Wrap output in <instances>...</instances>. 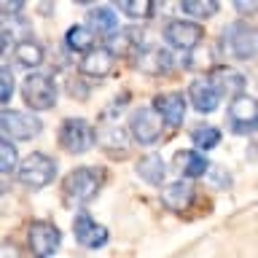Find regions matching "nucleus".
I'll use <instances>...</instances> for the list:
<instances>
[{"mask_svg":"<svg viewBox=\"0 0 258 258\" xmlns=\"http://www.w3.org/2000/svg\"><path fill=\"white\" fill-rule=\"evenodd\" d=\"M102 169L97 167H76L62 177V194L64 199L73 205H86V202L97 199V194L102 188Z\"/></svg>","mask_w":258,"mask_h":258,"instance_id":"obj_1","label":"nucleus"},{"mask_svg":"<svg viewBox=\"0 0 258 258\" xmlns=\"http://www.w3.org/2000/svg\"><path fill=\"white\" fill-rule=\"evenodd\" d=\"M221 48L226 56L234 59H253L258 56V24L250 22H231L221 32Z\"/></svg>","mask_w":258,"mask_h":258,"instance_id":"obj_2","label":"nucleus"},{"mask_svg":"<svg viewBox=\"0 0 258 258\" xmlns=\"http://www.w3.org/2000/svg\"><path fill=\"white\" fill-rule=\"evenodd\" d=\"M54 177H56V161L40 151H32L30 156H24L19 169H16V180L32 191L46 188L48 183H54Z\"/></svg>","mask_w":258,"mask_h":258,"instance_id":"obj_3","label":"nucleus"},{"mask_svg":"<svg viewBox=\"0 0 258 258\" xmlns=\"http://www.w3.org/2000/svg\"><path fill=\"white\" fill-rule=\"evenodd\" d=\"M56 81L48 73H27L22 81V100L30 105L32 110H51L56 102Z\"/></svg>","mask_w":258,"mask_h":258,"instance_id":"obj_4","label":"nucleus"},{"mask_svg":"<svg viewBox=\"0 0 258 258\" xmlns=\"http://www.w3.org/2000/svg\"><path fill=\"white\" fill-rule=\"evenodd\" d=\"M56 137H59L62 148L68 153H73V156L92 151L94 143H97V132H94V126L89 124L86 118H64Z\"/></svg>","mask_w":258,"mask_h":258,"instance_id":"obj_5","label":"nucleus"},{"mask_svg":"<svg viewBox=\"0 0 258 258\" xmlns=\"http://www.w3.org/2000/svg\"><path fill=\"white\" fill-rule=\"evenodd\" d=\"M226 121H229L231 135H253L258 132V100L255 97L242 94L237 100H231L229 110H226Z\"/></svg>","mask_w":258,"mask_h":258,"instance_id":"obj_6","label":"nucleus"},{"mask_svg":"<svg viewBox=\"0 0 258 258\" xmlns=\"http://www.w3.org/2000/svg\"><path fill=\"white\" fill-rule=\"evenodd\" d=\"M62 245V231L51 221H32L27 231V247L35 258H51Z\"/></svg>","mask_w":258,"mask_h":258,"instance_id":"obj_7","label":"nucleus"},{"mask_svg":"<svg viewBox=\"0 0 258 258\" xmlns=\"http://www.w3.org/2000/svg\"><path fill=\"white\" fill-rule=\"evenodd\" d=\"M43 132V121L27 110H3V135L11 143L32 140Z\"/></svg>","mask_w":258,"mask_h":258,"instance_id":"obj_8","label":"nucleus"},{"mask_svg":"<svg viewBox=\"0 0 258 258\" xmlns=\"http://www.w3.org/2000/svg\"><path fill=\"white\" fill-rule=\"evenodd\" d=\"M205 40V27L191 19H172L164 27V43L177 51H194Z\"/></svg>","mask_w":258,"mask_h":258,"instance_id":"obj_9","label":"nucleus"},{"mask_svg":"<svg viewBox=\"0 0 258 258\" xmlns=\"http://www.w3.org/2000/svg\"><path fill=\"white\" fill-rule=\"evenodd\" d=\"M161 129H164V121L153 108H137L129 116V135L140 145H153L161 137Z\"/></svg>","mask_w":258,"mask_h":258,"instance_id":"obj_10","label":"nucleus"},{"mask_svg":"<svg viewBox=\"0 0 258 258\" xmlns=\"http://www.w3.org/2000/svg\"><path fill=\"white\" fill-rule=\"evenodd\" d=\"M105 46L110 48L113 56H132V59H140V56L148 51L145 30H140V27H124V30H118L110 40H105Z\"/></svg>","mask_w":258,"mask_h":258,"instance_id":"obj_11","label":"nucleus"},{"mask_svg":"<svg viewBox=\"0 0 258 258\" xmlns=\"http://www.w3.org/2000/svg\"><path fill=\"white\" fill-rule=\"evenodd\" d=\"M73 234H76V242L84 245L89 250H100L105 242H108V229L102 223H97L86 210H81L73 218Z\"/></svg>","mask_w":258,"mask_h":258,"instance_id":"obj_12","label":"nucleus"},{"mask_svg":"<svg viewBox=\"0 0 258 258\" xmlns=\"http://www.w3.org/2000/svg\"><path fill=\"white\" fill-rule=\"evenodd\" d=\"M185 94L180 92H161L153 97V110L159 113V118L167 126H180L185 118Z\"/></svg>","mask_w":258,"mask_h":258,"instance_id":"obj_13","label":"nucleus"},{"mask_svg":"<svg viewBox=\"0 0 258 258\" xmlns=\"http://www.w3.org/2000/svg\"><path fill=\"white\" fill-rule=\"evenodd\" d=\"M210 81H213V86L218 89V92L231 97V100L242 97L245 84H247L245 76H242L239 70H234L231 64H215V68H210Z\"/></svg>","mask_w":258,"mask_h":258,"instance_id":"obj_14","label":"nucleus"},{"mask_svg":"<svg viewBox=\"0 0 258 258\" xmlns=\"http://www.w3.org/2000/svg\"><path fill=\"white\" fill-rule=\"evenodd\" d=\"M221 97L223 94L213 86V81H210V78H194L188 84V102L194 105V110H199V113L218 110Z\"/></svg>","mask_w":258,"mask_h":258,"instance_id":"obj_15","label":"nucleus"},{"mask_svg":"<svg viewBox=\"0 0 258 258\" xmlns=\"http://www.w3.org/2000/svg\"><path fill=\"white\" fill-rule=\"evenodd\" d=\"M194 197H197V191H194V185L188 180H175L161 188V202L172 213H185L194 205Z\"/></svg>","mask_w":258,"mask_h":258,"instance_id":"obj_16","label":"nucleus"},{"mask_svg":"<svg viewBox=\"0 0 258 258\" xmlns=\"http://www.w3.org/2000/svg\"><path fill=\"white\" fill-rule=\"evenodd\" d=\"M113 62H116V56L110 54V48L100 46V48H94V51H89L86 56H81L78 70H81V76H86V78H102L110 73Z\"/></svg>","mask_w":258,"mask_h":258,"instance_id":"obj_17","label":"nucleus"},{"mask_svg":"<svg viewBox=\"0 0 258 258\" xmlns=\"http://www.w3.org/2000/svg\"><path fill=\"white\" fill-rule=\"evenodd\" d=\"M172 167L183 175V180H194V177L207 175L213 164H210L199 151H177L175 159H172Z\"/></svg>","mask_w":258,"mask_h":258,"instance_id":"obj_18","label":"nucleus"},{"mask_svg":"<svg viewBox=\"0 0 258 258\" xmlns=\"http://www.w3.org/2000/svg\"><path fill=\"white\" fill-rule=\"evenodd\" d=\"M86 27L92 30L97 38L110 40L118 32V16L110 6H94L92 11H89V24Z\"/></svg>","mask_w":258,"mask_h":258,"instance_id":"obj_19","label":"nucleus"},{"mask_svg":"<svg viewBox=\"0 0 258 258\" xmlns=\"http://www.w3.org/2000/svg\"><path fill=\"white\" fill-rule=\"evenodd\" d=\"M137 68L145 73H153V76H164V73L175 70V56L164 46H148V51L140 56Z\"/></svg>","mask_w":258,"mask_h":258,"instance_id":"obj_20","label":"nucleus"},{"mask_svg":"<svg viewBox=\"0 0 258 258\" xmlns=\"http://www.w3.org/2000/svg\"><path fill=\"white\" fill-rule=\"evenodd\" d=\"M14 59L19 68H27L32 73V68H38V64H43L46 59V51H43V46L38 43V40H32V38H19L16 40V46H14Z\"/></svg>","mask_w":258,"mask_h":258,"instance_id":"obj_21","label":"nucleus"},{"mask_svg":"<svg viewBox=\"0 0 258 258\" xmlns=\"http://www.w3.org/2000/svg\"><path fill=\"white\" fill-rule=\"evenodd\" d=\"M137 175L143 177L145 183L151 185H161L164 188V177H167V161L159 156V153H145V156L137 159Z\"/></svg>","mask_w":258,"mask_h":258,"instance_id":"obj_22","label":"nucleus"},{"mask_svg":"<svg viewBox=\"0 0 258 258\" xmlns=\"http://www.w3.org/2000/svg\"><path fill=\"white\" fill-rule=\"evenodd\" d=\"M100 145L105 153L110 156H126V148H129V132L118 124H108L100 132Z\"/></svg>","mask_w":258,"mask_h":258,"instance_id":"obj_23","label":"nucleus"},{"mask_svg":"<svg viewBox=\"0 0 258 258\" xmlns=\"http://www.w3.org/2000/svg\"><path fill=\"white\" fill-rule=\"evenodd\" d=\"M94 32L86 27V24H73V27L64 32V48L73 54H89V51H94Z\"/></svg>","mask_w":258,"mask_h":258,"instance_id":"obj_24","label":"nucleus"},{"mask_svg":"<svg viewBox=\"0 0 258 258\" xmlns=\"http://www.w3.org/2000/svg\"><path fill=\"white\" fill-rule=\"evenodd\" d=\"M191 143L197 145V151H213L221 145V129L210 126V124H199L191 129Z\"/></svg>","mask_w":258,"mask_h":258,"instance_id":"obj_25","label":"nucleus"},{"mask_svg":"<svg viewBox=\"0 0 258 258\" xmlns=\"http://www.w3.org/2000/svg\"><path fill=\"white\" fill-rule=\"evenodd\" d=\"M180 11L185 16H197V19H210L221 11V3L218 0H183Z\"/></svg>","mask_w":258,"mask_h":258,"instance_id":"obj_26","label":"nucleus"},{"mask_svg":"<svg viewBox=\"0 0 258 258\" xmlns=\"http://www.w3.org/2000/svg\"><path fill=\"white\" fill-rule=\"evenodd\" d=\"M118 8L126 16H132V19H151L156 14L159 3H151V0H124V3H118Z\"/></svg>","mask_w":258,"mask_h":258,"instance_id":"obj_27","label":"nucleus"},{"mask_svg":"<svg viewBox=\"0 0 258 258\" xmlns=\"http://www.w3.org/2000/svg\"><path fill=\"white\" fill-rule=\"evenodd\" d=\"M0 164H3V172H16L19 169V153H16V145L11 140H6L3 137V143H0Z\"/></svg>","mask_w":258,"mask_h":258,"instance_id":"obj_28","label":"nucleus"},{"mask_svg":"<svg viewBox=\"0 0 258 258\" xmlns=\"http://www.w3.org/2000/svg\"><path fill=\"white\" fill-rule=\"evenodd\" d=\"M210 180H213L218 188H231V175L226 172L221 164H213V167H210Z\"/></svg>","mask_w":258,"mask_h":258,"instance_id":"obj_29","label":"nucleus"},{"mask_svg":"<svg viewBox=\"0 0 258 258\" xmlns=\"http://www.w3.org/2000/svg\"><path fill=\"white\" fill-rule=\"evenodd\" d=\"M129 97H132V94H129V92H121V94L116 97V100H113V105H110V108H105V110L100 113V118H110V116H116V113H118L121 108H126Z\"/></svg>","mask_w":258,"mask_h":258,"instance_id":"obj_30","label":"nucleus"},{"mask_svg":"<svg viewBox=\"0 0 258 258\" xmlns=\"http://www.w3.org/2000/svg\"><path fill=\"white\" fill-rule=\"evenodd\" d=\"M0 78H3V102H8L11 94H14V76H11V70H8V64H3Z\"/></svg>","mask_w":258,"mask_h":258,"instance_id":"obj_31","label":"nucleus"},{"mask_svg":"<svg viewBox=\"0 0 258 258\" xmlns=\"http://www.w3.org/2000/svg\"><path fill=\"white\" fill-rule=\"evenodd\" d=\"M237 11H258V3H237Z\"/></svg>","mask_w":258,"mask_h":258,"instance_id":"obj_32","label":"nucleus"}]
</instances>
